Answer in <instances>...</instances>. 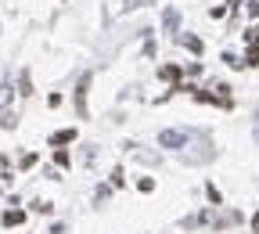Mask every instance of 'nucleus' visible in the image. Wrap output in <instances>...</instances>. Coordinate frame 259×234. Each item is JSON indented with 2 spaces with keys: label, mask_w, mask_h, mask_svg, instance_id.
Here are the masks:
<instances>
[{
  "label": "nucleus",
  "mask_w": 259,
  "mask_h": 234,
  "mask_svg": "<svg viewBox=\"0 0 259 234\" xmlns=\"http://www.w3.org/2000/svg\"><path fill=\"white\" fill-rule=\"evenodd\" d=\"M187 140H191V130H162V134H159V144L169 148V152L187 148Z\"/></svg>",
  "instance_id": "obj_1"
},
{
  "label": "nucleus",
  "mask_w": 259,
  "mask_h": 234,
  "mask_svg": "<svg viewBox=\"0 0 259 234\" xmlns=\"http://www.w3.org/2000/svg\"><path fill=\"white\" fill-rule=\"evenodd\" d=\"M87 87H90V72L79 79V87H76V112H79V119H87Z\"/></svg>",
  "instance_id": "obj_2"
},
{
  "label": "nucleus",
  "mask_w": 259,
  "mask_h": 234,
  "mask_svg": "<svg viewBox=\"0 0 259 234\" xmlns=\"http://www.w3.org/2000/svg\"><path fill=\"white\" fill-rule=\"evenodd\" d=\"M162 29L177 36V29H180V11H177V7H166V15H162Z\"/></svg>",
  "instance_id": "obj_3"
},
{
  "label": "nucleus",
  "mask_w": 259,
  "mask_h": 234,
  "mask_svg": "<svg viewBox=\"0 0 259 234\" xmlns=\"http://www.w3.org/2000/svg\"><path fill=\"white\" fill-rule=\"evenodd\" d=\"M0 223H4V227H22V223H25V209H18V205L7 209L4 216H0Z\"/></svg>",
  "instance_id": "obj_4"
},
{
  "label": "nucleus",
  "mask_w": 259,
  "mask_h": 234,
  "mask_svg": "<svg viewBox=\"0 0 259 234\" xmlns=\"http://www.w3.org/2000/svg\"><path fill=\"white\" fill-rule=\"evenodd\" d=\"M159 76H162V79H169L173 87H180V76H184V72H180V65H162Z\"/></svg>",
  "instance_id": "obj_5"
},
{
  "label": "nucleus",
  "mask_w": 259,
  "mask_h": 234,
  "mask_svg": "<svg viewBox=\"0 0 259 234\" xmlns=\"http://www.w3.org/2000/svg\"><path fill=\"white\" fill-rule=\"evenodd\" d=\"M72 140H76V130H58V134H51V148L72 144Z\"/></svg>",
  "instance_id": "obj_6"
},
{
  "label": "nucleus",
  "mask_w": 259,
  "mask_h": 234,
  "mask_svg": "<svg viewBox=\"0 0 259 234\" xmlns=\"http://www.w3.org/2000/svg\"><path fill=\"white\" fill-rule=\"evenodd\" d=\"M177 40H180L184 47H187V51H191V54H202V51H205V43H202V40H198V36H187V33H184V36H177Z\"/></svg>",
  "instance_id": "obj_7"
},
{
  "label": "nucleus",
  "mask_w": 259,
  "mask_h": 234,
  "mask_svg": "<svg viewBox=\"0 0 259 234\" xmlns=\"http://www.w3.org/2000/svg\"><path fill=\"white\" fill-rule=\"evenodd\" d=\"M18 94H22V98H29V94H33V79H29V72H22V76H18Z\"/></svg>",
  "instance_id": "obj_8"
},
{
  "label": "nucleus",
  "mask_w": 259,
  "mask_h": 234,
  "mask_svg": "<svg viewBox=\"0 0 259 234\" xmlns=\"http://www.w3.org/2000/svg\"><path fill=\"white\" fill-rule=\"evenodd\" d=\"M54 162H58L61 170H69V166H72V158H69V152H65V148H54Z\"/></svg>",
  "instance_id": "obj_9"
},
{
  "label": "nucleus",
  "mask_w": 259,
  "mask_h": 234,
  "mask_svg": "<svg viewBox=\"0 0 259 234\" xmlns=\"http://www.w3.org/2000/svg\"><path fill=\"white\" fill-rule=\"evenodd\" d=\"M205 195H209V202H212V205H223V195H220V187H216V184H205Z\"/></svg>",
  "instance_id": "obj_10"
},
{
  "label": "nucleus",
  "mask_w": 259,
  "mask_h": 234,
  "mask_svg": "<svg viewBox=\"0 0 259 234\" xmlns=\"http://www.w3.org/2000/svg\"><path fill=\"white\" fill-rule=\"evenodd\" d=\"M11 98H15V90L7 87V83H0V108H7V105H11Z\"/></svg>",
  "instance_id": "obj_11"
},
{
  "label": "nucleus",
  "mask_w": 259,
  "mask_h": 234,
  "mask_svg": "<svg viewBox=\"0 0 259 234\" xmlns=\"http://www.w3.org/2000/svg\"><path fill=\"white\" fill-rule=\"evenodd\" d=\"M108 195H112V184H101L97 191H94V202L101 205V202H108Z\"/></svg>",
  "instance_id": "obj_12"
},
{
  "label": "nucleus",
  "mask_w": 259,
  "mask_h": 234,
  "mask_svg": "<svg viewBox=\"0 0 259 234\" xmlns=\"http://www.w3.org/2000/svg\"><path fill=\"white\" fill-rule=\"evenodd\" d=\"M137 191L151 195V191H155V180H151V176H141V180H137Z\"/></svg>",
  "instance_id": "obj_13"
},
{
  "label": "nucleus",
  "mask_w": 259,
  "mask_h": 234,
  "mask_svg": "<svg viewBox=\"0 0 259 234\" xmlns=\"http://www.w3.org/2000/svg\"><path fill=\"white\" fill-rule=\"evenodd\" d=\"M223 61L230 65V69H245V61L238 58V54H230V51H223Z\"/></svg>",
  "instance_id": "obj_14"
},
{
  "label": "nucleus",
  "mask_w": 259,
  "mask_h": 234,
  "mask_svg": "<svg viewBox=\"0 0 259 234\" xmlns=\"http://www.w3.org/2000/svg\"><path fill=\"white\" fill-rule=\"evenodd\" d=\"M15 123H18V119L11 116V112H0V126H4V130H15Z\"/></svg>",
  "instance_id": "obj_15"
},
{
  "label": "nucleus",
  "mask_w": 259,
  "mask_h": 234,
  "mask_svg": "<svg viewBox=\"0 0 259 234\" xmlns=\"http://www.w3.org/2000/svg\"><path fill=\"white\" fill-rule=\"evenodd\" d=\"M126 184V176H123V166H115L112 170V187H123Z\"/></svg>",
  "instance_id": "obj_16"
},
{
  "label": "nucleus",
  "mask_w": 259,
  "mask_h": 234,
  "mask_svg": "<svg viewBox=\"0 0 259 234\" xmlns=\"http://www.w3.org/2000/svg\"><path fill=\"white\" fill-rule=\"evenodd\" d=\"M33 209H36V213H43V216H51L54 205H51V202H33Z\"/></svg>",
  "instance_id": "obj_17"
},
{
  "label": "nucleus",
  "mask_w": 259,
  "mask_h": 234,
  "mask_svg": "<svg viewBox=\"0 0 259 234\" xmlns=\"http://www.w3.org/2000/svg\"><path fill=\"white\" fill-rule=\"evenodd\" d=\"M148 4H151V0H126L123 7H126V11H137V7H148Z\"/></svg>",
  "instance_id": "obj_18"
},
{
  "label": "nucleus",
  "mask_w": 259,
  "mask_h": 234,
  "mask_svg": "<svg viewBox=\"0 0 259 234\" xmlns=\"http://www.w3.org/2000/svg\"><path fill=\"white\" fill-rule=\"evenodd\" d=\"M245 11H248V18H259V0H248Z\"/></svg>",
  "instance_id": "obj_19"
},
{
  "label": "nucleus",
  "mask_w": 259,
  "mask_h": 234,
  "mask_svg": "<svg viewBox=\"0 0 259 234\" xmlns=\"http://www.w3.org/2000/svg\"><path fill=\"white\" fill-rule=\"evenodd\" d=\"M18 166H22V170H33V166H36V155H22V162H18Z\"/></svg>",
  "instance_id": "obj_20"
},
{
  "label": "nucleus",
  "mask_w": 259,
  "mask_h": 234,
  "mask_svg": "<svg viewBox=\"0 0 259 234\" xmlns=\"http://www.w3.org/2000/svg\"><path fill=\"white\" fill-rule=\"evenodd\" d=\"M252 231L259 234V213H256V216H252Z\"/></svg>",
  "instance_id": "obj_21"
},
{
  "label": "nucleus",
  "mask_w": 259,
  "mask_h": 234,
  "mask_svg": "<svg viewBox=\"0 0 259 234\" xmlns=\"http://www.w3.org/2000/svg\"><path fill=\"white\" fill-rule=\"evenodd\" d=\"M256 140H259V126H256Z\"/></svg>",
  "instance_id": "obj_22"
}]
</instances>
